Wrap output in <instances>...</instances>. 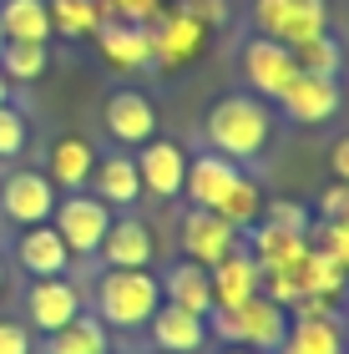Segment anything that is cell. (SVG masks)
I'll return each instance as SVG.
<instances>
[{
	"mask_svg": "<svg viewBox=\"0 0 349 354\" xmlns=\"http://www.w3.org/2000/svg\"><path fill=\"white\" fill-rule=\"evenodd\" d=\"M274 137V117L258 96L248 91H233V96H218L213 111H208V142L218 157H233V162H248L258 157Z\"/></svg>",
	"mask_w": 349,
	"mask_h": 354,
	"instance_id": "cell-1",
	"label": "cell"
},
{
	"mask_svg": "<svg viewBox=\"0 0 349 354\" xmlns=\"http://www.w3.org/2000/svg\"><path fill=\"white\" fill-rule=\"evenodd\" d=\"M162 309V279L147 268H106L97 283V319L106 329H147V319Z\"/></svg>",
	"mask_w": 349,
	"mask_h": 354,
	"instance_id": "cell-2",
	"label": "cell"
},
{
	"mask_svg": "<svg viewBox=\"0 0 349 354\" xmlns=\"http://www.w3.org/2000/svg\"><path fill=\"white\" fill-rule=\"evenodd\" d=\"M208 329L218 334V339H228L238 349H279L283 334H289V309H279L274 299L253 294L243 304H233V309H208Z\"/></svg>",
	"mask_w": 349,
	"mask_h": 354,
	"instance_id": "cell-3",
	"label": "cell"
},
{
	"mask_svg": "<svg viewBox=\"0 0 349 354\" xmlns=\"http://www.w3.org/2000/svg\"><path fill=\"white\" fill-rule=\"evenodd\" d=\"M147 36H152V66H162V71H182V66H193V61L202 56V46H208L213 30L167 0V6L147 21Z\"/></svg>",
	"mask_w": 349,
	"mask_h": 354,
	"instance_id": "cell-4",
	"label": "cell"
},
{
	"mask_svg": "<svg viewBox=\"0 0 349 354\" xmlns=\"http://www.w3.org/2000/svg\"><path fill=\"white\" fill-rule=\"evenodd\" d=\"M51 228L61 233V243L71 248V259H76V253L91 259V253L102 248L106 228H112V207H106L97 192H66V198H56Z\"/></svg>",
	"mask_w": 349,
	"mask_h": 354,
	"instance_id": "cell-5",
	"label": "cell"
},
{
	"mask_svg": "<svg viewBox=\"0 0 349 354\" xmlns=\"http://www.w3.org/2000/svg\"><path fill=\"white\" fill-rule=\"evenodd\" d=\"M253 26L268 41L299 46L329 30V0H253Z\"/></svg>",
	"mask_w": 349,
	"mask_h": 354,
	"instance_id": "cell-6",
	"label": "cell"
},
{
	"mask_svg": "<svg viewBox=\"0 0 349 354\" xmlns=\"http://www.w3.org/2000/svg\"><path fill=\"white\" fill-rule=\"evenodd\" d=\"M137 177H142V192H152V198H182V177H187V152L182 142L172 137H152L137 147Z\"/></svg>",
	"mask_w": 349,
	"mask_h": 354,
	"instance_id": "cell-7",
	"label": "cell"
},
{
	"mask_svg": "<svg viewBox=\"0 0 349 354\" xmlns=\"http://www.w3.org/2000/svg\"><path fill=\"white\" fill-rule=\"evenodd\" d=\"M56 198H61V192L51 187L46 172H10L6 183H0V213H6L10 223H21V228L51 223Z\"/></svg>",
	"mask_w": 349,
	"mask_h": 354,
	"instance_id": "cell-8",
	"label": "cell"
},
{
	"mask_svg": "<svg viewBox=\"0 0 349 354\" xmlns=\"http://www.w3.org/2000/svg\"><path fill=\"white\" fill-rule=\"evenodd\" d=\"M274 102L283 106V117L289 122H329L339 111V76H309V71H294L289 76V86H283Z\"/></svg>",
	"mask_w": 349,
	"mask_h": 354,
	"instance_id": "cell-9",
	"label": "cell"
},
{
	"mask_svg": "<svg viewBox=\"0 0 349 354\" xmlns=\"http://www.w3.org/2000/svg\"><path fill=\"white\" fill-rule=\"evenodd\" d=\"M238 66H243V82L253 86V96H279L283 86H289V76L299 71L289 46L268 41V36H253L243 51H238Z\"/></svg>",
	"mask_w": 349,
	"mask_h": 354,
	"instance_id": "cell-10",
	"label": "cell"
},
{
	"mask_svg": "<svg viewBox=\"0 0 349 354\" xmlns=\"http://www.w3.org/2000/svg\"><path fill=\"white\" fill-rule=\"evenodd\" d=\"M76 314H82V288H76L66 273H61V279H30V294H26L30 329L56 334L61 324H71Z\"/></svg>",
	"mask_w": 349,
	"mask_h": 354,
	"instance_id": "cell-11",
	"label": "cell"
},
{
	"mask_svg": "<svg viewBox=\"0 0 349 354\" xmlns=\"http://www.w3.org/2000/svg\"><path fill=\"white\" fill-rule=\"evenodd\" d=\"M102 122H106V137L122 142V147H142V142L157 137V106L142 91H112Z\"/></svg>",
	"mask_w": 349,
	"mask_h": 354,
	"instance_id": "cell-12",
	"label": "cell"
},
{
	"mask_svg": "<svg viewBox=\"0 0 349 354\" xmlns=\"http://www.w3.org/2000/svg\"><path fill=\"white\" fill-rule=\"evenodd\" d=\"M233 248H238V228H233L228 218L208 213V207H193V213L182 218V253L193 263L213 268L218 259H228Z\"/></svg>",
	"mask_w": 349,
	"mask_h": 354,
	"instance_id": "cell-13",
	"label": "cell"
},
{
	"mask_svg": "<svg viewBox=\"0 0 349 354\" xmlns=\"http://www.w3.org/2000/svg\"><path fill=\"white\" fill-rule=\"evenodd\" d=\"M243 177V167L233 157H218V152H202V157H187V177H182V198L193 207H213L228 198V187Z\"/></svg>",
	"mask_w": 349,
	"mask_h": 354,
	"instance_id": "cell-14",
	"label": "cell"
},
{
	"mask_svg": "<svg viewBox=\"0 0 349 354\" xmlns=\"http://www.w3.org/2000/svg\"><path fill=\"white\" fill-rule=\"evenodd\" d=\"M97 253H102L106 268H147L152 253H157V243H152V228L142 218L122 213V218H112V228H106V238H102Z\"/></svg>",
	"mask_w": 349,
	"mask_h": 354,
	"instance_id": "cell-15",
	"label": "cell"
},
{
	"mask_svg": "<svg viewBox=\"0 0 349 354\" xmlns=\"http://www.w3.org/2000/svg\"><path fill=\"white\" fill-rule=\"evenodd\" d=\"M91 36H97L102 56L112 61L117 71H142V66H152V36H147V26H142V21H102Z\"/></svg>",
	"mask_w": 349,
	"mask_h": 354,
	"instance_id": "cell-16",
	"label": "cell"
},
{
	"mask_svg": "<svg viewBox=\"0 0 349 354\" xmlns=\"http://www.w3.org/2000/svg\"><path fill=\"white\" fill-rule=\"evenodd\" d=\"M106 207H122V213H132L142 203V177H137V162L132 152H112V157H97V167H91V183H86Z\"/></svg>",
	"mask_w": 349,
	"mask_h": 354,
	"instance_id": "cell-17",
	"label": "cell"
},
{
	"mask_svg": "<svg viewBox=\"0 0 349 354\" xmlns=\"http://www.w3.org/2000/svg\"><path fill=\"white\" fill-rule=\"evenodd\" d=\"M15 263H21L30 279H61V273L71 268V248L61 243V233L51 223H36V228H26L21 243H15Z\"/></svg>",
	"mask_w": 349,
	"mask_h": 354,
	"instance_id": "cell-18",
	"label": "cell"
},
{
	"mask_svg": "<svg viewBox=\"0 0 349 354\" xmlns=\"http://www.w3.org/2000/svg\"><path fill=\"white\" fill-rule=\"evenodd\" d=\"M279 273L294 283V294H299V299H304V294H319V299L334 304L344 288H349V268H339L334 259H324L319 248H304L289 268H279Z\"/></svg>",
	"mask_w": 349,
	"mask_h": 354,
	"instance_id": "cell-19",
	"label": "cell"
},
{
	"mask_svg": "<svg viewBox=\"0 0 349 354\" xmlns=\"http://www.w3.org/2000/svg\"><path fill=\"white\" fill-rule=\"evenodd\" d=\"M147 329H152V344L162 349V354H198L202 344H208V319L187 314V309H178V304L157 309L147 319Z\"/></svg>",
	"mask_w": 349,
	"mask_h": 354,
	"instance_id": "cell-20",
	"label": "cell"
},
{
	"mask_svg": "<svg viewBox=\"0 0 349 354\" xmlns=\"http://www.w3.org/2000/svg\"><path fill=\"white\" fill-rule=\"evenodd\" d=\"M208 283H213V309H233L258 294V263H253L248 248H233L228 259H218L208 268Z\"/></svg>",
	"mask_w": 349,
	"mask_h": 354,
	"instance_id": "cell-21",
	"label": "cell"
},
{
	"mask_svg": "<svg viewBox=\"0 0 349 354\" xmlns=\"http://www.w3.org/2000/svg\"><path fill=\"white\" fill-rule=\"evenodd\" d=\"M91 167H97V147L86 137H61L46 157V177L56 192H82L91 183Z\"/></svg>",
	"mask_w": 349,
	"mask_h": 354,
	"instance_id": "cell-22",
	"label": "cell"
},
{
	"mask_svg": "<svg viewBox=\"0 0 349 354\" xmlns=\"http://www.w3.org/2000/svg\"><path fill=\"white\" fill-rule=\"evenodd\" d=\"M304 248H309L304 233H289V228H279V223H263V218L253 223L248 253H253V263H258V273H268V268H289Z\"/></svg>",
	"mask_w": 349,
	"mask_h": 354,
	"instance_id": "cell-23",
	"label": "cell"
},
{
	"mask_svg": "<svg viewBox=\"0 0 349 354\" xmlns=\"http://www.w3.org/2000/svg\"><path fill=\"white\" fill-rule=\"evenodd\" d=\"M162 294H167V304H178V309H187V314H202V319H208V309H213L208 268L193 263V259H182V263H172V268H167Z\"/></svg>",
	"mask_w": 349,
	"mask_h": 354,
	"instance_id": "cell-24",
	"label": "cell"
},
{
	"mask_svg": "<svg viewBox=\"0 0 349 354\" xmlns=\"http://www.w3.org/2000/svg\"><path fill=\"white\" fill-rule=\"evenodd\" d=\"M46 354H112V334L97 314H76L71 324L46 334Z\"/></svg>",
	"mask_w": 349,
	"mask_h": 354,
	"instance_id": "cell-25",
	"label": "cell"
},
{
	"mask_svg": "<svg viewBox=\"0 0 349 354\" xmlns=\"http://www.w3.org/2000/svg\"><path fill=\"white\" fill-rule=\"evenodd\" d=\"M274 354H344V329L334 319H289V334Z\"/></svg>",
	"mask_w": 349,
	"mask_h": 354,
	"instance_id": "cell-26",
	"label": "cell"
},
{
	"mask_svg": "<svg viewBox=\"0 0 349 354\" xmlns=\"http://www.w3.org/2000/svg\"><path fill=\"white\" fill-rule=\"evenodd\" d=\"M0 30H6V41H51V10H46V0H0Z\"/></svg>",
	"mask_w": 349,
	"mask_h": 354,
	"instance_id": "cell-27",
	"label": "cell"
},
{
	"mask_svg": "<svg viewBox=\"0 0 349 354\" xmlns=\"http://www.w3.org/2000/svg\"><path fill=\"white\" fill-rule=\"evenodd\" d=\"M289 56H294V66L309 71V76H339V66H344V46L329 36V30H319V36L289 46Z\"/></svg>",
	"mask_w": 349,
	"mask_h": 354,
	"instance_id": "cell-28",
	"label": "cell"
},
{
	"mask_svg": "<svg viewBox=\"0 0 349 354\" xmlns=\"http://www.w3.org/2000/svg\"><path fill=\"white\" fill-rule=\"evenodd\" d=\"M213 213H218V218H228L238 233L253 228V223L263 218V192H258V183H253V177H238V183L228 187V198L218 203Z\"/></svg>",
	"mask_w": 349,
	"mask_h": 354,
	"instance_id": "cell-29",
	"label": "cell"
},
{
	"mask_svg": "<svg viewBox=\"0 0 349 354\" xmlns=\"http://www.w3.org/2000/svg\"><path fill=\"white\" fill-rule=\"evenodd\" d=\"M46 10H51V30H61V36H71V41H82L102 26L97 0H46Z\"/></svg>",
	"mask_w": 349,
	"mask_h": 354,
	"instance_id": "cell-30",
	"label": "cell"
},
{
	"mask_svg": "<svg viewBox=\"0 0 349 354\" xmlns=\"http://www.w3.org/2000/svg\"><path fill=\"white\" fill-rule=\"evenodd\" d=\"M46 46L41 41H6L0 46V71H6V82H36V76L46 71Z\"/></svg>",
	"mask_w": 349,
	"mask_h": 354,
	"instance_id": "cell-31",
	"label": "cell"
},
{
	"mask_svg": "<svg viewBox=\"0 0 349 354\" xmlns=\"http://www.w3.org/2000/svg\"><path fill=\"white\" fill-rule=\"evenodd\" d=\"M309 248H319L324 259H334L339 268H349V223H309Z\"/></svg>",
	"mask_w": 349,
	"mask_h": 354,
	"instance_id": "cell-32",
	"label": "cell"
},
{
	"mask_svg": "<svg viewBox=\"0 0 349 354\" xmlns=\"http://www.w3.org/2000/svg\"><path fill=\"white\" fill-rule=\"evenodd\" d=\"M263 223H279V228H289V233H304V238H309L314 213H309L304 203H294V198H279V203H263Z\"/></svg>",
	"mask_w": 349,
	"mask_h": 354,
	"instance_id": "cell-33",
	"label": "cell"
},
{
	"mask_svg": "<svg viewBox=\"0 0 349 354\" xmlns=\"http://www.w3.org/2000/svg\"><path fill=\"white\" fill-rule=\"evenodd\" d=\"M162 6H167V0H97L102 21H142V26H147Z\"/></svg>",
	"mask_w": 349,
	"mask_h": 354,
	"instance_id": "cell-34",
	"label": "cell"
},
{
	"mask_svg": "<svg viewBox=\"0 0 349 354\" xmlns=\"http://www.w3.org/2000/svg\"><path fill=\"white\" fill-rule=\"evenodd\" d=\"M26 152V117L15 106H0V157H21Z\"/></svg>",
	"mask_w": 349,
	"mask_h": 354,
	"instance_id": "cell-35",
	"label": "cell"
},
{
	"mask_svg": "<svg viewBox=\"0 0 349 354\" xmlns=\"http://www.w3.org/2000/svg\"><path fill=\"white\" fill-rule=\"evenodd\" d=\"M172 6H178V10H187L193 21H202L208 30H218V26L228 21V0H172Z\"/></svg>",
	"mask_w": 349,
	"mask_h": 354,
	"instance_id": "cell-36",
	"label": "cell"
},
{
	"mask_svg": "<svg viewBox=\"0 0 349 354\" xmlns=\"http://www.w3.org/2000/svg\"><path fill=\"white\" fill-rule=\"evenodd\" d=\"M319 218L324 223H349V183H334L319 192Z\"/></svg>",
	"mask_w": 349,
	"mask_h": 354,
	"instance_id": "cell-37",
	"label": "cell"
},
{
	"mask_svg": "<svg viewBox=\"0 0 349 354\" xmlns=\"http://www.w3.org/2000/svg\"><path fill=\"white\" fill-rule=\"evenodd\" d=\"M0 354H36L30 349V329L15 319H0Z\"/></svg>",
	"mask_w": 349,
	"mask_h": 354,
	"instance_id": "cell-38",
	"label": "cell"
},
{
	"mask_svg": "<svg viewBox=\"0 0 349 354\" xmlns=\"http://www.w3.org/2000/svg\"><path fill=\"white\" fill-rule=\"evenodd\" d=\"M329 172H334V183H349V137L329 147Z\"/></svg>",
	"mask_w": 349,
	"mask_h": 354,
	"instance_id": "cell-39",
	"label": "cell"
},
{
	"mask_svg": "<svg viewBox=\"0 0 349 354\" xmlns=\"http://www.w3.org/2000/svg\"><path fill=\"white\" fill-rule=\"evenodd\" d=\"M0 106H10V82H6V71H0Z\"/></svg>",
	"mask_w": 349,
	"mask_h": 354,
	"instance_id": "cell-40",
	"label": "cell"
},
{
	"mask_svg": "<svg viewBox=\"0 0 349 354\" xmlns=\"http://www.w3.org/2000/svg\"><path fill=\"white\" fill-rule=\"evenodd\" d=\"M223 354H253V349H238V344H233V349H223Z\"/></svg>",
	"mask_w": 349,
	"mask_h": 354,
	"instance_id": "cell-41",
	"label": "cell"
},
{
	"mask_svg": "<svg viewBox=\"0 0 349 354\" xmlns=\"http://www.w3.org/2000/svg\"><path fill=\"white\" fill-rule=\"evenodd\" d=\"M0 283H6V263H0Z\"/></svg>",
	"mask_w": 349,
	"mask_h": 354,
	"instance_id": "cell-42",
	"label": "cell"
},
{
	"mask_svg": "<svg viewBox=\"0 0 349 354\" xmlns=\"http://www.w3.org/2000/svg\"><path fill=\"white\" fill-rule=\"evenodd\" d=\"M0 46H6V30H0Z\"/></svg>",
	"mask_w": 349,
	"mask_h": 354,
	"instance_id": "cell-43",
	"label": "cell"
},
{
	"mask_svg": "<svg viewBox=\"0 0 349 354\" xmlns=\"http://www.w3.org/2000/svg\"><path fill=\"white\" fill-rule=\"evenodd\" d=\"M157 354H162V349H157Z\"/></svg>",
	"mask_w": 349,
	"mask_h": 354,
	"instance_id": "cell-44",
	"label": "cell"
}]
</instances>
